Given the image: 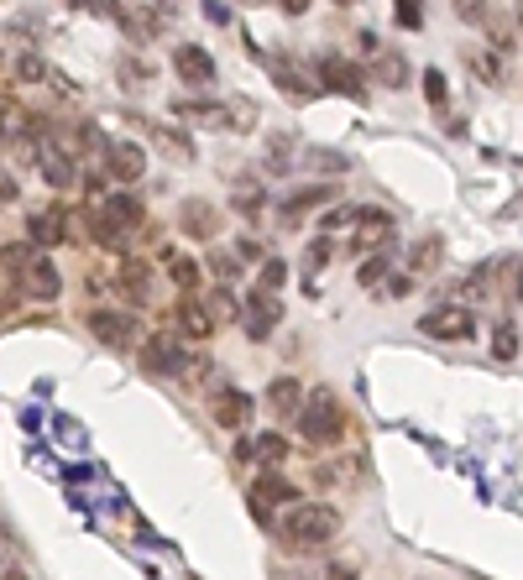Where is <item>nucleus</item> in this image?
I'll return each instance as SVG.
<instances>
[{
  "mask_svg": "<svg viewBox=\"0 0 523 580\" xmlns=\"http://www.w3.org/2000/svg\"><path fill=\"white\" fill-rule=\"evenodd\" d=\"M105 215L116 220V225L126 230V236H131V230L142 225V199H131V194H110V199H105Z\"/></svg>",
  "mask_w": 523,
  "mask_h": 580,
  "instance_id": "nucleus-26",
  "label": "nucleus"
},
{
  "mask_svg": "<svg viewBox=\"0 0 523 580\" xmlns=\"http://www.w3.org/2000/svg\"><path fill=\"white\" fill-rule=\"evenodd\" d=\"M204 16H210V21H215V27H225V21H231V11H225V6H220V0H204Z\"/></svg>",
  "mask_w": 523,
  "mask_h": 580,
  "instance_id": "nucleus-44",
  "label": "nucleus"
},
{
  "mask_svg": "<svg viewBox=\"0 0 523 580\" xmlns=\"http://www.w3.org/2000/svg\"><path fill=\"white\" fill-rule=\"evenodd\" d=\"M272 79H278V89H283L288 100H314V84L304 79V68H299V63L272 58Z\"/></svg>",
  "mask_w": 523,
  "mask_h": 580,
  "instance_id": "nucleus-20",
  "label": "nucleus"
},
{
  "mask_svg": "<svg viewBox=\"0 0 523 580\" xmlns=\"http://www.w3.org/2000/svg\"><path fill=\"white\" fill-rule=\"evenodd\" d=\"M84 230H89V241L105 246V251H126V230L105 215V204H95V210L84 215Z\"/></svg>",
  "mask_w": 523,
  "mask_h": 580,
  "instance_id": "nucleus-18",
  "label": "nucleus"
},
{
  "mask_svg": "<svg viewBox=\"0 0 523 580\" xmlns=\"http://www.w3.org/2000/svg\"><path fill=\"white\" fill-rule=\"evenodd\" d=\"M398 27H403V32L424 27V6H419V0H398Z\"/></svg>",
  "mask_w": 523,
  "mask_h": 580,
  "instance_id": "nucleus-34",
  "label": "nucleus"
},
{
  "mask_svg": "<svg viewBox=\"0 0 523 580\" xmlns=\"http://www.w3.org/2000/svg\"><path fill=\"white\" fill-rule=\"evenodd\" d=\"M356 42H361V58H377V53H382V48H377V32H361Z\"/></svg>",
  "mask_w": 523,
  "mask_h": 580,
  "instance_id": "nucleus-45",
  "label": "nucleus"
},
{
  "mask_svg": "<svg viewBox=\"0 0 523 580\" xmlns=\"http://www.w3.org/2000/svg\"><path fill=\"white\" fill-rule=\"evenodd\" d=\"M388 236H393V215H388V210H367V204H356L346 241H351L356 251H377Z\"/></svg>",
  "mask_w": 523,
  "mask_h": 580,
  "instance_id": "nucleus-8",
  "label": "nucleus"
},
{
  "mask_svg": "<svg viewBox=\"0 0 523 580\" xmlns=\"http://www.w3.org/2000/svg\"><path fill=\"white\" fill-rule=\"evenodd\" d=\"M225 121H231V131H252V121H257V105L231 100V105H225Z\"/></svg>",
  "mask_w": 523,
  "mask_h": 580,
  "instance_id": "nucleus-31",
  "label": "nucleus"
},
{
  "mask_svg": "<svg viewBox=\"0 0 523 580\" xmlns=\"http://www.w3.org/2000/svg\"><path fill=\"white\" fill-rule=\"evenodd\" d=\"M210 267H215V277H225V283H231V277L241 272V257H231V251H215Z\"/></svg>",
  "mask_w": 523,
  "mask_h": 580,
  "instance_id": "nucleus-38",
  "label": "nucleus"
},
{
  "mask_svg": "<svg viewBox=\"0 0 523 580\" xmlns=\"http://www.w3.org/2000/svg\"><path fill=\"white\" fill-rule=\"evenodd\" d=\"M0 267L11 272V283L21 298H37V304H58L63 298V277L48 262V251H37L32 241H11L0 246Z\"/></svg>",
  "mask_w": 523,
  "mask_h": 580,
  "instance_id": "nucleus-1",
  "label": "nucleus"
},
{
  "mask_svg": "<svg viewBox=\"0 0 523 580\" xmlns=\"http://www.w3.org/2000/svg\"><path fill=\"white\" fill-rule=\"evenodd\" d=\"M293 507V502H299V492H293V481L288 476H278V471H262L257 481H252V507H257V513H267V507Z\"/></svg>",
  "mask_w": 523,
  "mask_h": 580,
  "instance_id": "nucleus-15",
  "label": "nucleus"
},
{
  "mask_svg": "<svg viewBox=\"0 0 523 580\" xmlns=\"http://www.w3.org/2000/svg\"><path fill=\"white\" fill-rule=\"evenodd\" d=\"M283 324V304H278V293H267V288H252V298L241 304V330L246 340H272V330Z\"/></svg>",
  "mask_w": 523,
  "mask_h": 580,
  "instance_id": "nucleus-4",
  "label": "nucleus"
},
{
  "mask_svg": "<svg viewBox=\"0 0 523 580\" xmlns=\"http://www.w3.org/2000/svg\"><path fill=\"white\" fill-rule=\"evenodd\" d=\"M252 460H257L262 471H278L283 460H288V439L283 434H257L252 439Z\"/></svg>",
  "mask_w": 523,
  "mask_h": 580,
  "instance_id": "nucleus-23",
  "label": "nucleus"
},
{
  "mask_svg": "<svg viewBox=\"0 0 523 580\" xmlns=\"http://www.w3.org/2000/svg\"><path fill=\"white\" fill-rule=\"evenodd\" d=\"M513 298L523 304V262H518V277H513Z\"/></svg>",
  "mask_w": 523,
  "mask_h": 580,
  "instance_id": "nucleus-48",
  "label": "nucleus"
},
{
  "mask_svg": "<svg viewBox=\"0 0 523 580\" xmlns=\"http://www.w3.org/2000/svg\"><path fill=\"white\" fill-rule=\"evenodd\" d=\"M408 58L403 53H377V84L382 89H408Z\"/></svg>",
  "mask_w": 523,
  "mask_h": 580,
  "instance_id": "nucleus-24",
  "label": "nucleus"
},
{
  "mask_svg": "<svg viewBox=\"0 0 523 580\" xmlns=\"http://www.w3.org/2000/svg\"><path fill=\"white\" fill-rule=\"evenodd\" d=\"M309 162H314V168H320V173H346V168H351V162L340 157V152H320V147L309 152Z\"/></svg>",
  "mask_w": 523,
  "mask_h": 580,
  "instance_id": "nucleus-36",
  "label": "nucleus"
},
{
  "mask_svg": "<svg viewBox=\"0 0 523 580\" xmlns=\"http://www.w3.org/2000/svg\"><path fill=\"white\" fill-rule=\"evenodd\" d=\"M178 225H184L194 241H215L220 236V210H210L204 199H189L184 210H178Z\"/></svg>",
  "mask_w": 523,
  "mask_h": 580,
  "instance_id": "nucleus-17",
  "label": "nucleus"
},
{
  "mask_svg": "<svg viewBox=\"0 0 523 580\" xmlns=\"http://www.w3.org/2000/svg\"><path fill=\"white\" fill-rule=\"evenodd\" d=\"M178 345H173V335H147L142 340V366H147V377H168V371H178Z\"/></svg>",
  "mask_w": 523,
  "mask_h": 580,
  "instance_id": "nucleus-16",
  "label": "nucleus"
},
{
  "mask_svg": "<svg viewBox=\"0 0 523 580\" xmlns=\"http://www.w3.org/2000/svg\"><path fill=\"white\" fill-rule=\"evenodd\" d=\"M335 533H340V513L330 502H293L288 518H283V539L293 549H320V544L335 539Z\"/></svg>",
  "mask_w": 523,
  "mask_h": 580,
  "instance_id": "nucleus-2",
  "label": "nucleus"
},
{
  "mask_svg": "<svg viewBox=\"0 0 523 580\" xmlns=\"http://www.w3.org/2000/svg\"><path fill=\"white\" fill-rule=\"evenodd\" d=\"M210 419H215L220 429H241L246 419H252V392L220 382V387L210 392Z\"/></svg>",
  "mask_w": 523,
  "mask_h": 580,
  "instance_id": "nucleus-9",
  "label": "nucleus"
},
{
  "mask_svg": "<svg viewBox=\"0 0 523 580\" xmlns=\"http://www.w3.org/2000/svg\"><path fill=\"white\" fill-rule=\"evenodd\" d=\"M236 210H241L246 220H257V215H262V194H257V189H252V194H236Z\"/></svg>",
  "mask_w": 523,
  "mask_h": 580,
  "instance_id": "nucleus-41",
  "label": "nucleus"
},
{
  "mask_svg": "<svg viewBox=\"0 0 523 580\" xmlns=\"http://www.w3.org/2000/svg\"><path fill=\"white\" fill-rule=\"evenodd\" d=\"M325 580H356V575H351V570H330Z\"/></svg>",
  "mask_w": 523,
  "mask_h": 580,
  "instance_id": "nucleus-49",
  "label": "nucleus"
},
{
  "mask_svg": "<svg viewBox=\"0 0 523 580\" xmlns=\"http://www.w3.org/2000/svg\"><path fill=\"white\" fill-rule=\"evenodd\" d=\"M299 434L309 439V445H335L340 434H346V413H340L335 392L330 387H314L304 408H299Z\"/></svg>",
  "mask_w": 523,
  "mask_h": 580,
  "instance_id": "nucleus-3",
  "label": "nucleus"
},
{
  "mask_svg": "<svg viewBox=\"0 0 523 580\" xmlns=\"http://www.w3.org/2000/svg\"><path fill=\"white\" fill-rule=\"evenodd\" d=\"M335 6H351V0H335Z\"/></svg>",
  "mask_w": 523,
  "mask_h": 580,
  "instance_id": "nucleus-53",
  "label": "nucleus"
},
{
  "mask_svg": "<svg viewBox=\"0 0 523 580\" xmlns=\"http://www.w3.org/2000/svg\"><path fill=\"white\" fill-rule=\"evenodd\" d=\"M204 304H210V314H215V319H241L231 288H210V298H204Z\"/></svg>",
  "mask_w": 523,
  "mask_h": 580,
  "instance_id": "nucleus-29",
  "label": "nucleus"
},
{
  "mask_svg": "<svg viewBox=\"0 0 523 580\" xmlns=\"http://www.w3.org/2000/svg\"><path fill=\"white\" fill-rule=\"evenodd\" d=\"M456 6L461 21H471V27H487V0H450Z\"/></svg>",
  "mask_w": 523,
  "mask_h": 580,
  "instance_id": "nucleus-33",
  "label": "nucleus"
},
{
  "mask_svg": "<svg viewBox=\"0 0 523 580\" xmlns=\"http://www.w3.org/2000/svg\"><path fill=\"white\" fill-rule=\"evenodd\" d=\"M419 335H429V340H471L476 335V314L466 304H440V309H429L419 319Z\"/></svg>",
  "mask_w": 523,
  "mask_h": 580,
  "instance_id": "nucleus-5",
  "label": "nucleus"
},
{
  "mask_svg": "<svg viewBox=\"0 0 523 580\" xmlns=\"http://www.w3.org/2000/svg\"><path fill=\"white\" fill-rule=\"evenodd\" d=\"M37 173L53 183V189H68V183H74V157H68L53 136H42L37 142Z\"/></svg>",
  "mask_w": 523,
  "mask_h": 580,
  "instance_id": "nucleus-14",
  "label": "nucleus"
},
{
  "mask_svg": "<svg viewBox=\"0 0 523 580\" xmlns=\"http://www.w3.org/2000/svg\"><path fill=\"white\" fill-rule=\"evenodd\" d=\"M0 136H6V110H0Z\"/></svg>",
  "mask_w": 523,
  "mask_h": 580,
  "instance_id": "nucleus-52",
  "label": "nucleus"
},
{
  "mask_svg": "<svg viewBox=\"0 0 523 580\" xmlns=\"http://www.w3.org/2000/svg\"><path fill=\"white\" fill-rule=\"evenodd\" d=\"M435 267H440V241L429 236L424 246H414V257H408V272H414V277H424V272H435Z\"/></svg>",
  "mask_w": 523,
  "mask_h": 580,
  "instance_id": "nucleus-28",
  "label": "nucleus"
},
{
  "mask_svg": "<svg viewBox=\"0 0 523 580\" xmlns=\"http://www.w3.org/2000/svg\"><path fill=\"white\" fill-rule=\"evenodd\" d=\"M361 288H372V283H382V277H388V251H377V257H367V262H361Z\"/></svg>",
  "mask_w": 523,
  "mask_h": 580,
  "instance_id": "nucleus-32",
  "label": "nucleus"
},
{
  "mask_svg": "<svg viewBox=\"0 0 523 580\" xmlns=\"http://www.w3.org/2000/svg\"><path fill=\"white\" fill-rule=\"evenodd\" d=\"M16 309V283H0V319H11Z\"/></svg>",
  "mask_w": 523,
  "mask_h": 580,
  "instance_id": "nucleus-42",
  "label": "nucleus"
},
{
  "mask_svg": "<svg viewBox=\"0 0 523 580\" xmlns=\"http://www.w3.org/2000/svg\"><path fill=\"white\" fill-rule=\"evenodd\" d=\"M163 267H168V277H173L178 293H199V262L194 257H178V251H168Z\"/></svg>",
  "mask_w": 523,
  "mask_h": 580,
  "instance_id": "nucleus-25",
  "label": "nucleus"
},
{
  "mask_svg": "<svg viewBox=\"0 0 523 580\" xmlns=\"http://www.w3.org/2000/svg\"><path fill=\"white\" fill-rule=\"evenodd\" d=\"M236 257H241V262H262V257H267V246L252 241V236H241V241H236Z\"/></svg>",
  "mask_w": 523,
  "mask_h": 580,
  "instance_id": "nucleus-40",
  "label": "nucleus"
},
{
  "mask_svg": "<svg viewBox=\"0 0 523 580\" xmlns=\"http://www.w3.org/2000/svg\"><path fill=\"white\" fill-rule=\"evenodd\" d=\"M11 199H16V178L0 173V204H11Z\"/></svg>",
  "mask_w": 523,
  "mask_h": 580,
  "instance_id": "nucleus-46",
  "label": "nucleus"
},
{
  "mask_svg": "<svg viewBox=\"0 0 523 580\" xmlns=\"http://www.w3.org/2000/svg\"><path fill=\"white\" fill-rule=\"evenodd\" d=\"M408 288H414V272L393 277V283H388V298H408Z\"/></svg>",
  "mask_w": 523,
  "mask_h": 580,
  "instance_id": "nucleus-43",
  "label": "nucleus"
},
{
  "mask_svg": "<svg viewBox=\"0 0 523 580\" xmlns=\"http://www.w3.org/2000/svg\"><path fill=\"white\" fill-rule=\"evenodd\" d=\"M267 403L283 413V419H299V408H304V387H299V377H278L267 387Z\"/></svg>",
  "mask_w": 523,
  "mask_h": 580,
  "instance_id": "nucleus-22",
  "label": "nucleus"
},
{
  "mask_svg": "<svg viewBox=\"0 0 523 580\" xmlns=\"http://www.w3.org/2000/svg\"><path fill=\"white\" fill-rule=\"evenodd\" d=\"M89 335H100L110 351H131V345L142 340V324H136V314H126V309H95L89 314Z\"/></svg>",
  "mask_w": 523,
  "mask_h": 580,
  "instance_id": "nucleus-6",
  "label": "nucleus"
},
{
  "mask_svg": "<svg viewBox=\"0 0 523 580\" xmlns=\"http://www.w3.org/2000/svg\"><path fill=\"white\" fill-rule=\"evenodd\" d=\"M121 288H126V298H131L136 309L152 304V272H147L142 257H126V262H121Z\"/></svg>",
  "mask_w": 523,
  "mask_h": 580,
  "instance_id": "nucleus-19",
  "label": "nucleus"
},
{
  "mask_svg": "<svg viewBox=\"0 0 523 580\" xmlns=\"http://www.w3.org/2000/svg\"><path fill=\"white\" fill-rule=\"evenodd\" d=\"M335 199V189H325V183H314V189H299V194H288L283 199V225H299L314 204H330Z\"/></svg>",
  "mask_w": 523,
  "mask_h": 580,
  "instance_id": "nucleus-21",
  "label": "nucleus"
},
{
  "mask_svg": "<svg viewBox=\"0 0 523 580\" xmlns=\"http://www.w3.org/2000/svg\"><path fill=\"white\" fill-rule=\"evenodd\" d=\"M173 74L184 79V84H194V89H210L215 58L204 53V48H194V42H178V48H173Z\"/></svg>",
  "mask_w": 523,
  "mask_h": 580,
  "instance_id": "nucleus-11",
  "label": "nucleus"
},
{
  "mask_svg": "<svg viewBox=\"0 0 523 580\" xmlns=\"http://www.w3.org/2000/svg\"><path fill=\"white\" fill-rule=\"evenodd\" d=\"M320 79L335 89V95H351V100H367V74H361L356 63H346V58H335V53H325L320 63Z\"/></svg>",
  "mask_w": 523,
  "mask_h": 580,
  "instance_id": "nucleus-10",
  "label": "nucleus"
},
{
  "mask_svg": "<svg viewBox=\"0 0 523 580\" xmlns=\"http://www.w3.org/2000/svg\"><path fill=\"white\" fill-rule=\"evenodd\" d=\"M513 16H518V32H523V0H513Z\"/></svg>",
  "mask_w": 523,
  "mask_h": 580,
  "instance_id": "nucleus-50",
  "label": "nucleus"
},
{
  "mask_svg": "<svg viewBox=\"0 0 523 580\" xmlns=\"http://www.w3.org/2000/svg\"><path fill=\"white\" fill-rule=\"evenodd\" d=\"M105 173L116 178V183H136L147 173V152L136 147V142H110L105 147Z\"/></svg>",
  "mask_w": 523,
  "mask_h": 580,
  "instance_id": "nucleus-13",
  "label": "nucleus"
},
{
  "mask_svg": "<svg viewBox=\"0 0 523 580\" xmlns=\"http://www.w3.org/2000/svg\"><path fill=\"white\" fill-rule=\"evenodd\" d=\"M27 236L37 251H58L68 236H74V225H68V210L63 204H48V210H32L27 215Z\"/></svg>",
  "mask_w": 523,
  "mask_h": 580,
  "instance_id": "nucleus-7",
  "label": "nucleus"
},
{
  "mask_svg": "<svg viewBox=\"0 0 523 580\" xmlns=\"http://www.w3.org/2000/svg\"><path fill=\"white\" fill-rule=\"evenodd\" d=\"M16 74L27 79V84H42V79H48V63H42V58H32V53H27V58H16Z\"/></svg>",
  "mask_w": 523,
  "mask_h": 580,
  "instance_id": "nucleus-37",
  "label": "nucleus"
},
{
  "mask_svg": "<svg viewBox=\"0 0 523 580\" xmlns=\"http://www.w3.org/2000/svg\"><path fill=\"white\" fill-rule=\"evenodd\" d=\"M492 356H497V361H513V356H518V324H513V319H503V324L492 330Z\"/></svg>",
  "mask_w": 523,
  "mask_h": 580,
  "instance_id": "nucleus-27",
  "label": "nucleus"
},
{
  "mask_svg": "<svg viewBox=\"0 0 523 580\" xmlns=\"http://www.w3.org/2000/svg\"><path fill=\"white\" fill-rule=\"evenodd\" d=\"M278 6H283L288 16H304V11H309V0H278Z\"/></svg>",
  "mask_w": 523,
  "mask_h": 580,
  "instance_id": "nucleus-47",
  "label": "nucleus"
},
{
  "mask_svg": "<svg viewBox=\"0 0 523 580\" xmlns=\"http://www.w3.org/2000/svg\"><path fill=\"white\" fill-rule=\"evenodd\" d=\"M325 262H330V236H320V241L309 246V257H304V272H320Z\"/></svg>",
  "mask_w": 523,
  "mask_h": 580,
  "instance_id": "nucleus-39",
  "label": "nucleus"
},
{
  "mask_svg": "<svg viewBox=\"0 0 523 580\" xmlns=\"http://www.w3.org/2000/svg\"><path fill=\"white\" fill-rule=\"evenodd\" d=\"M283 283H288V262H283V257H262V288L278 293Z\"/></svg>",
  "mask_w": 523,
  "mask_h": 580,
  "instance_id": "nucleus-30",
  "label": "nucleus"
},
{
  "mask_svg": "<svg viewBox=\"0 0 523 580\" xmlns=\"http://www.w3.org/2000/svg\"><path fill=\"white\" fill-rule=\"evenodd\" d=\"M424 100L445 105V74H440V68H424Z\"/></svg>",
  "mask_w": 523,
  "mask_h": 580,
  "instance_id": "nucleus-35",
  "label": "nucleus"
},
{
  "mask_svg": "<svg viewBox=\"0 0 523 580\" xmlns=\"http://www.w3.org/2000/svg\"><path fill=\"white\" fill-rule=\"evenodd\" d=\"M0 580H27V575H16V570H0Z\"/></svg>",
  "mask_w": 523,
  "mask_h": 580,
  "instance_id": "nucleus-51",
  "label": "nucleus"
},
{
  "mask_svg": "<svg viewBox=\"0 0 523 580\" xmlns=\"http://www.w3.org/2000/svg\"><path fill=\"white\" fill-rule=\"evenodd\" d=\"M173 324H178V335H189V340H210V335H215V314H210V304H204V298H194V293L178 298Z\"/></svg>",
  "mask_w": 523,
  "mask_h": 580,
  "instance_id": "nucleus-12",
  "label": "nucleus"
}]
</instances>
